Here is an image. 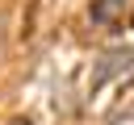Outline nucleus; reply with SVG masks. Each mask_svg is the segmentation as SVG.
<instances>
[{"label":"nucleus","mask_w":134,"mask_h":125,"mask_svg":"<svg viewBox=\"0 0 134 125\" xmlns=\"http://www.w3.org/2000/svg\"><path fill=\"white\" fill-rule=\"evenodd\" d=\"M121 71H134V50H113V54H105V58L92 67V75H88V100H92L113 75H121Z\"/></svg>","instance_id":"f257e3e1"},{"label":"nucleus","mask_w":134,"mask_h":125,"mask_svg":"<svg viewBox=\"0 0 134 125\" xmlns=\"http://www.w3.org/2000/svg\"><path fill=\"white\" fill-rule=\"evenodd\" d=\"M126 17V0H96L92 4V21L96 25H117Z\"/></svg>","instance_id":"f03ea898"},{"label":"nucleus","mask_w":134,"mask_h":125,"mask_svg":"<svg viewBox=\"0 0 134 125\" xmlns=\"http://www.w3.org/2000/svg\"><path fill=\"white\" fill-rule=\"evenodd\" d=\"M113 125H134V113H126V117H117Z\"/></svg>","instance_id":"7ed1b4c3"},{"label":"nucleus","mask_w":134,"mask_h":125,"mask_svg":"<svg viewBox=\"0 0 134 125\" xmlns=\"http://www.w3.org/2000/svg\"><path fill=\"white\" fill-rule=\"evenodd\" d=\"M13 125H29V121H13Z\"/></svg>","instance_id":"20e7f679"}]
</instances>
